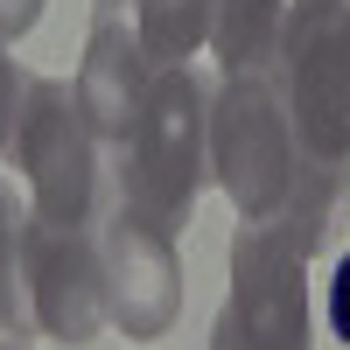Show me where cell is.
<instances>
[{
  "instance_id": "cell-4",
  "label": "cell",
  "mask_w": 350,
  "mask_h": 350,
  "mask_svg": "<svg viewBox=\"0 0 350 350\" xmlns=\"http://www.w3.org/2000/svg\"><path fill=\"white\" fill-rule=\"evenodd\" d=\"M14 161L28 175L36 217L92 224V211H98V133L84 120V98H77L70 77H28Z\"/></svg>"
},
{
  "instance_id": "cell-7",
  "label": "cell",
  "mask_w": 350,
  "mask_h": 350,
  "mask_svg": "<svg viewBox=\"0 0 350 350\" xmlns=\"http://www.w3.org/2000/svg\"><path fill=\"white\" fill-rule=\"evenodd\" d=\"M21 287L36 336L56 343H92L105 323V287H98V231L92 224H56L28 211L21 224Z\"/></svg>"
},
{
  "instance_id": "cell-2",
  "label": "cell",
  "mask_w": 350,
  "mask_h": 350,
  "mask_svg": "<svg viewBox=\"0 0 350 350\" xmlns=\"http://www.w3.org/2000/svg\"><path fill=\"white\" fill-rule=\"evenodd\" d=\"M211 98H217V84L203 70L168 64L154 77V98L140 112L126 154H120V196L161 231L189 224L196 189L211 175Z\"/></svg>"
},
{
  "instance_id": "cell-8",
  "label": "cell",
  "mask_w": 350,
  "mask_h": 350,
  "mask_svg": "<svg viewBox=\"0 0 350 350\" xmlns=\"http://www.w3.org/2000/svg\"><path fill=\"white\" fill-rule=\"evenodd\" d=\"M154 77H161V64L140 42V21L126 14V0H92V42H84V64H77V98H84L98 148L126 154L140 112L154 98Z\"/></svg>"
},
{
  "instance_id": "cell-15",
  "label": "cell",
  "mask_w": 350,
  "mask_h": 350,
  "mask_svg": "<svg viewBox=\"0 0 350 350\" xmlns=\"http://www.w3.org/2000/svg\"><path fill=\"white\" fill-rule=\"evenodd\" d=\"M0 350H28V343H21V336H0Z\"/></svg>"
},
{
  "instance_id": "cell-6",
  "label": "cell",
  "mask_w": 350,
  "mask_h": 350,
  "mask_svg": "<svg viewBox=\"0 0 350 350\" xmlns=\"http://www.w3.org/2000/svg\"><path fill=\"white\" fill-rule=\"evenodd\" d=\"M98 287H105V323L126 329V343H161L183 315V259L175 231L148 224L120 196L98 224Z\"/></svg>"
},
{
  "instance_id": "cell-11",
  "label": "cell",
  "mask_w": 350,
  "mask_h": 350,
  "mask_svg": "<svg viewBox=\"0 0 350 350\" xmlns=\"http://www.w3.org/2000/svg\"><path fill=\"white\" fill-rule=\"evenodd\" d=\"M21 211L14 189L0 183V336H36V315H28V287H21Z\"/></svg>"
},
{
  "instance_id": "cell-14",
  "label": "cell",
  "mask_w": 350,
  "mask_h": 350,
  "mask_svg": "<svg viewBox=\"0 0 350 350\" xmlns=\"http://www.w3.org/2000/svg\"><path fill=\"white\" fill-rule=\"evenodd\" d=\"M42 21V0H0V42H21Z\"/></svg>"
},
{
  "instance_id": "cell-5",
  "label": "cell",
  "mask_w": 350,
  "mask_h": 350,
  "mask_svg": "<svg viewBox=\"0 0 350 350\" xmlns=\"http://www.w3.org/2000/svg\"><path fill=\"white\" fill-rule=\"evenodd\" d=\"M315 336V295H308V259L295 245L245 231L231 239V295L217 308L211 350H308Z\"/></svg>"
},
{
  "instance_id": "cell-10",
  "label": "cell",
  "mask_w": 350,
  "mask_h": 350,
  "mask_svg": "<svg viewBox=\"0 0 350 350\" xmlns=\"http://www.w3.org/2000/svg\"><path fill=\"white\" fill-rule=\"evenodd\" d=\"M133 21H140L148 56L168 70V64H183V56H196V42H211L217 0H133Z\"/></svg>"
},
{
  "instance_id": "cell-12",
  "label": "cell",
  "mask_w": 350,
  "mask_h": 350,
  "mask_svg": "<svg viewBox=\"0 0 350 350\" xmlns=\"http://www.w3.org/2000/svg\"><path fill=\"white\" fill-rule=\"evenodd\" d=\"M21 105H28V70L8 56V42H0V154H8L14 133H21Z\"/></svg>"
},
{
  "instance_id": "cell-1",
  "label": "cell",
  "mask_w": 350,
  "mask_h": 350,
  "mask_svg": "<svg viewBox=\"0 0 350 350\" xmlns=\"http://www.w3.org/2000/svg\"><path fill=\"white\" fill-rule=\"evenodd\" d=\"M211 175L224 183L231 211L245 231L295 245L315 259L336 239V211L350 196V168H329L301 148L295 120L273 92V70H245V77H217L211 98Z\"/></svg>"
},
{
  "instance_id": "cell-9",
  "label": "cell",
  "mask_w": 350,
  "mask_h": 350,
  "mask_svg": "<svg viewBox=\"0 0 350 350\" xmlns=\"http://www.w3.org/2000/svg\"><path fill=\"white\" fill-rule=\"evenodd\" d=\"M280 21H287V0H217V21H211V49H217V70H224V77H245V70H273V49H280Z\"/></svg>"
},
{
  "instance_id": "cell-3",
  "label": "cell",
  "mask_w": 350,
  "mask_h": 350,
  "mask_svg": "<svg viewBox=\"0 0 350 350\" xmlns=\"http://www.w3.org/2000/svg\"><path fill=\"white\" fill-rule=\"evenodd\" d=\"M273 92L301 148L350 168V0H295L273 49Z\"/></svg>"
},
{
  "instance_id": "cell-13",
  "label": "cell",
  "mask_w": 350,
  "mask_h": 350,
  "mask_svg": "<svg viewBox=\"0 0 350 350\" xmlns=\"http://www.w3.org/2000/svg\"><path fill=\"white\" fill-rule=\"evenodd\" d=\"M323 308H329V336L350 350V245H343L336 273H329V295H323Z\"/></svg>"
}]
</instances>
